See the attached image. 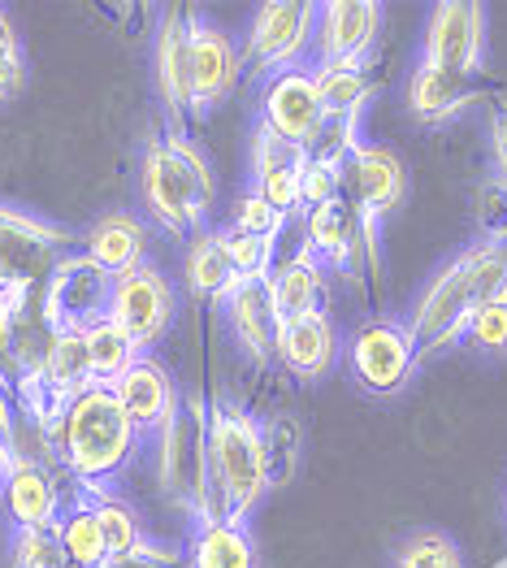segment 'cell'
Segmentation results:
<instances>
[{"instance_id":"obj_1","label":"cell","mask_w":507,"mask_h":568,"mask_svg":"<svg viewBox=\"0 0 507 568\" xmlns=\"http://www.w3.org/2000/svg\"><path fill=\"white\" fill-rule=\"evenodd\" d=\"M495 300H507V247L481 239V243L464 247L460 256H452L413 304L408 331H413L420 356L464 343L473 313Z\"/></svg>"},{"instance_id":"obj_2","label":"cell","mask_w":507,"mask_h":568,"mask_svg":"<svg viewBox=\"0 0 507 568\" xmlns=\"http://www.w3.org/2000/svg\"><path fill=\"white\" fill-rule=\"evenodd\" d=\"M135 447L139 429L122 413L118 395L100 382L79 390L52 426V452H57L65 477L79 481V490H100L109 477L122 474L126 460L135 456Z\"/></svg>"},{"instance_id":"obj_3","label":"cell","mask_w":507,"mask_h":568,"mask_svg":"<svg viewBox=\"0 0 507 568\" xmlns=\"http://www.w3.org/2000/svg\"><path fill=\"white\" fill-rule=\"evenodd\" d=\"M213 170L195 143L170 131L143 148L139 161V200L148 217L170 239H191L204 231V217L213 209Z\"/></svg>"},{"instance_id":"obj_4","label":"cell","mask_w":507,"mask_h":568,"mask_svg":"<svg viewBox=\"0 0 507 568\" xmlns=\"http://www.w3.org/2000/svg\"><path fill=\"white\" fill-rule=\"evenodd\" d=\"M209 477H213L222 517L243 525L265 499V490L274 486L270 438L261 422L231 399H217L209 408Z\"/></svg>"},{"instance_id":"obj_5","label":"cell","mask_w":507,"mask_h":568,"mask_svg":"<svg viewBox=\"0 0 507 568\" xmlns=\"http://www.w3.org/2000/svg\"><path fill=\"white\" fill-rule=\"evenodd\" d=\"M156 477L161 490L200 525L222 521L213 477H209V408L200 399H179L174 417L156 429Z\"/></svg>"},{"instance_id":"obj_6","label":"cell","mask_w":507,"mask_h":568,"mask_svg":"<svg viewBox=\"0 0 507 568\" xmlns=\"http://www.w3.org/2000/svg\"><path fill=\"white\" fill-rule=\"evenodd\" d=\"M343 361H347V374L352 382L365 390V395H399L408 378H413L416 361H420V347H416L408 322H395V317H369L361 322L347 347H343Z\"/></svg>"},{"instance_id":"obj_7","label":"cell","mask_w":507,"mask_h":568,"mask_svg":"<svg viewBox=\"0 0 507 568\" xmlns=\"http://www.w3.org/2000/svg\"><path fill=\"white\" fill-rule=\"evenodd\" d=\"M313 22H317V4L313 0H274V4H261L256 18H252L247 44L239 48L243 74L274 79L282 70L300 65L308 44H313Z\"/></svg>"},{"instance_id":"obj_8","label":"cell","mask_w":507,"mask_h":568,"mask_svg":"<svg viewBox=\"0 0 507 568\" xmlns=\"http://www.w3.org/2000/svg\"><path fill=\"white\" fill-rule=\"evenodd\" d=\"M65 256H70L65 231L0 204V295L44 286Z\"/></svg>"},{"instance_id":"obj_9","label":"cell","mask_w":507,"mask_h":568,"mask_svg":"<svg viewBox=\"0 0 507 568\" xmlns=\"http://www.w3.org/2000/svg\"><path fill=\"white\" fill-rule=\"evenodd\" d=\"M174 313H179V291L156 265H139L131 274L113 278L109 322L131 334L139 352L161 343V334L174 326Z\"/></svg>"},{"instance_id":"obj_10","label":"cell","mask_w":507,"mask_h":568,"mask_svg":"<svg viewBox=\"0 0 507 568\" xmlns=\"http://www.w3.org/2000/svg\"><path fill=\"white\" fill-rule=\"evenodd\" d=\"M109 295H113V278L83 252H70L44 283V313L52 331L83 334L100 317H109Z\"/></svg>"},{"instance_id":"obj_11","label":"cell","mask_w":507,"mask_h":568,"mask_svg":"<svg viewBox=\"0 0 507 568\" xmlns=\"http://www.w3.org/2000/svg\"><path fill=\"white\" fill-rule=\"evenodd\" d=\"M261 126L274 131L277 140L295 143V148H313L325 126L322 92H317V74L313 65H291L274 79H265L261 88Z\"/></svg>"},{"instance_id":"obj_12","label":"cell","mask_w":507,"mask_h":568,"mask_svg":"<svg viewBox=\"0 0 507 568\" xmlns=\"http://www.w3.org/2000/svg\"><path fill=\"white\" fill-rule=\"evenodd\" d=\"M481 61H486V4H468V0L438 4L429 13V27H425L420 65L477 79Z\"/></svg>"},{"instance_id":"obj_13","label":"cell","mask_w":507,"mask_h":568,"mask_svg":"<svg viewBox=\"0 0 507 568\" xmlns=\"http://www.w3.org/2000/svg\"><path fill=\"white\" fill-rule=\"evenodd\" d=\"M373 226L347 195H338V200H329V204H317V209H308L304 213V252H313L317 261H322V270H356V265H365L373 261L377 265V256H373Z\"/></svg>"},{"instance_id":"obj_14","label":"cell","mask_w":507,"mask_h":568,"mask_svg":"<svg viewBox=\"0 0 507 568\" xmlns=\"http://www.w3.org/2000/svg\"><path fill=\"white\" fill-rule=\"evenodd\" d=\"M382 31L377 0H329L317 4L313 22V61L308 65H365Z\"/></svg>"},{"instance_id":"obj_15","label":"cell","mask_w":507,"mask_h":568,"mask_svg":"<svg viewBox=\"0 0 507 568\" xmlns=\"http://www.w3.org/2000/svg\"><path fill=\"white\" fill-rule=\"evenodd\" d=\"M343 195L369 217V222H382L391 217L404 195H408V165L395 148L386 143H361L352 152V161L343 165Z\"/></svg>"},{"instance_id":"obj_16","label":"cell","mask_w":507,"mask_h":568,"mask_svg":"<svg viewBox=\"0 0 507 568\" xmlns=\"http://www.w3.org/2000/svg\"><path fill=\"white\" fill-rule=\"evenodd\" d=\"M195 18H200L195 9L170 4L156 27V92H161V104L179 135H183V122L191 118V27H195Z\"/></svg>"},{"instance_id":"obj_17","label":"cell","mask_w":507,"mask_h":568,"mask_svg":"<svg viewBox=\"0 0 507 568\" xmlns=\"http://www.w3.org/2000/svg\"><path fill=\"white\" fill-rule=\"evenodd\" d=\"M239 79H243V61H239L234 40L222 27L195 18V27H191V113L222 104L239 88Z\"/></svg>"},{"instance_id":"obj_18","label":"cell","mask_w":507,"mask_h":568,"mask_svg":"<svg viewBox=\"0 0 507 568\" xmlns=\"http://www.w3.org/2000/svg\"><path fill=\"white\" fill-rule=\"evenodd\" d=\"M61 465H40V460H13V469L4 477V508L18 529H57L65 513V490L57 481ZM65 474V469H61Z\"/></svg>"},{"instance_id":"obj_19","label":"cell","mask_w":507,"mask_h":568,"mask_svg":"<svg viewBox=\"0 0 507 568\" xmlns=\"http://www.w3.org/2000/svg\"><path fill=\"white\" fill-rule=\"evenodd\" d=\"M274 356L286 365V374L313 382L338 361V331L334 322L317 313H300V317H277Z\"/></svg>"},{"instance_id":"obj_20","label":"cell","mask_w":507,"mask_h":568,"mask_svg":"<svg viewBox=\"0 0 507 568\" xmlns=\"http://www.w3.org/2000/svg\"><path fill=\"white\" fill-rule=\"evenodd\" d=\"M122 404V413L131 417V426L139 434H156L174 417L179 408V390H174V378L165 374V365H156L152 356H139L135 365L122 374V378L109 386Z\"/></svg>"},{"instance_id":"obj_21","label":"cell","mask_w":507,"mask_h":568,"mask_svg":"<svg viewBox=\"0 0 507 568\" xmlns=\"http://www.w3.org/2000/svg\"><path fill=\"white\" fill-rule=\"evenodd\" d=\"M304 161H308L304 148L277 140L274 131L256 126V135H252V191L265 195L286 217L300 213V170H304Z\"/></svg>"},{"instance_id":"obj_22","label":"cell","mask_w":507,"mask_h":568,"mask_svg":"<svg viewBox=\"0 0 507 568\" xmlns=\"http://www.w3.org/2000/svg\"><path fill=\"white\" fill-rule=\"evenodd\" d=\"M226 308V322H231V334L239 338V347L252 356V361H274V338H277V308L274 295H270V283H239L222 295Z\"/></svg>"},{"instance_id":"obj_23","label":"cell","mask_w":507,"mask_h":568,"mask_svg":"<svg viewBox=\"0 0 507 568\" xmlns=\"http://www.w3.org/2000/svg\"><path fill=\"white\" fill-rule=\"evenodd\" d=\"M481 83L477 79H464V74H447V70H434V65H416L408 74V113L425 126H438V122H452L456 113H464L468 104L481 100Z\"/></svg>"},{"instance_id":"obj_24","label":"cell","mask_w":507,"mask_h":568,"mask_svg":"<svg viewBox=\"0 0 507 568\" xmlns=\"http://www.w3.org/2000/svg\"><path fill=\"white\" fill-rule=\"evenodd\" d=\"M83 256L100 265L109 278H122L139 265H148V226L135 213H104L83 235Z\"/></svg>"},{"instance_id":"obj_25","label":"cell","mask_w":507,"mask_h":568,"mask_svg":"<svg viewBox=\"0 0 507 568\" xmlns=\"http://www.w3.org/2000/svg\"><path fill=\"white\" fill-rule=\"evenodd\" d=\"M325 291V270L313 252H286L270 270V295H274L277 317H300V313H317Z\"/></svg>"},{"instance_id":"obj_26","label":"cell","mask_w":507,"mask_h":568,"mask_svg":"<svg viewBox=\"0 0 507 568\" xmlns=\"http://www.w3.org/2000/svg\"><path fill=\"white\" fill-rule=\"evenodd\" d=\"M57 542L65 551V565L70 568H104L109 565V542H104V529H100V517H95V504L88 490H79L61 521H57Z\"/></svg>"},{"instance_id":"obj_27","label":"cell","mask_w":507,"mask_h":568,"mask_svg":"<svg viewBox=\"0 0 507 568\" xmlns=\"http://www.w3.org/2000/svg\"><path fill=\"white\" fill-rule=\"evenodd\" d=\"M183 278H186V291H191L195 300L222 304V295L239 283L231 270V256H226V247H222V231H200V235L186 239Z\"/></svg>"},{"instance_id":"obj_28","label":"cell","mask_w":507,"mask_h":568,"mask_svg":"<svg viewBox=\"0 0 507 568\" xmlns=\"http://www.w3.org/2000/svg\"><path fill=\"white\" fill-rule=\"evenodd\" d=\"M256 542L243 521H209L195 529L186 568H256Z\"/></svg>"},{"instance_id":"obj_29","label":"cell","mask_w":507,"mask_h":568,"mask_svg":"<svg viewBox=\"0 0 507 568\" xmlns=\"http://www.w3.org/2000/svg\"><path fill=\"white\" fill-rule=\"evenodd\" d=\"M317 92L329 122H361L373 100V79L365 65H313Z\"/></svg>"},{"instance_id":"obj_30","label":"cell","mask_w":507,"mask_h":568,"mask_svg":"<svg viewBox=\"0 0 507 568\" xmlns=\"http://www.w3.org/2000/svg\"><path fill=\"white\" fill-rule=\"evenodd\" d=\"M83 347H88V365H92V378L100 386H113L143 356L135 347V338L122 326H113L109 317H100L95 326L83 331Z\"/></svg>"},{"instance_id":"obj_31","label":"cell","mask_w":507,"mask_h":568,"mask_svg":"<svg viewBox=\"0 0 507 568\" xmlns=\"http://www.w3.org/2000/svg\"><path fill=\"white\" fill-rule=\"evenodd\" d=\"M95 504V517H100V529H104V542H109V560H122V556H135L148 547L143 538V525H139L135 508H126L122 499L113 495H100V490H88Z\"/></svg>"},{"instance_id":"obj_32","label":"cell","mask_w":507,"mask_h":568,"mask_svg":"<svg viewBox=\"0 0 507 568\" xmlns=\"http://www.w3.org/2000/svg\"><path fill=\"white\" fill-rule=\"evenodd\" d=\"M395 568H464V556L452 534H443V529H416L413 538L399 542Z\"/></svg>"},{"instance_id":"obj_33","label":"cell","mask_w":507,"mask_h":568,"mask_svg":"<svg viewBox=\"0 0 507 568\" xmlns=\"http://www.w3.org/2000/svg\"><path fill=\"white\" fill-rule=\"evenodd\" d=\"M222 247H226V256H231L234 278H243V283H270L277 243L243 235V231H231V226H226V231H222Z\"/></svg>"},{"instance_id":"obj_34","label":"cell","mask_w":507,"mask_h":568,"mask_svg":"<svg viewBox=\"0 0 507 568\" xmlns=\"http://www.w3.org/2000/svg\"><path fill=\"white\" fill-rule=\"evenodd\" d=\"M286 213L274 209L265 195H256V191L247 187L239 200H234V217H231V231H243V235H256V239H270L277 243V235L286 231Z\"/></svg>"},{"instance_id":"obj_35","label":"cell","mask_w":507,"mask_h":568,"mask_svg":"<svg viewBox=\"0 0 507 568\" xmlns=\"http://www.w3.org/2000/svg\"><path fill=\"white\" fill-rule=\"evenodd\" d=\"M464 343L486 352V356H507V300H495V304L477 308L468 331H464Z\"/></svg>"},{"instance_id":"obj_36","label":"cell","mask_w":507,"mask_h":568,"mask_svg":"<svg viewBox=\"0 0 507 568\" xmlns=\"http://www.w3.org/2000/svg\"><path fill=\"white\" fill-rule=\"evenodd\" d=\"M338 195H343V165H329V161L308 156L304 170H300V213H308L317 204H329Z\"/></svg>"},{"instance_id":"obj_37","label":"cell","mask_w":507,"mask_h":568,"mask_svg":"<svg viewBox=\"0 0 507 568\" xmlns=\"http://www.w3.org/2000/svg\"><path fill=\"white\" fill-rule=\"evenodd\" d=\"M13 568H70L61 542H57V529H18Z\"/></svg>"},{"instance_id":"obj_38","label":"cell","mask_w":507,"mask_h":568,"mask_svg":"<svg viewBox=\"0 0 507 568\" xmlns=\"http://www.w3.org/2000/svg\"><path fill=\"white\" fill-rule=\"evenodd\" d=\"M477 226H481V239L507 243V187L495 179L477 195Z\"/></svg>"},{"instance_id":"obj_39","label":"cell","mask_w":507,"mask_h":568,"mask_svg":"<svg viewBox=\"0 0 507 568\" xmlns=\"http://www.w3.org/2000/svg\"><path fill=\"white\" fill-rule=\"evenodd\" d=\"M22 88V52H18V36H13V22L9 13L0 9V100Z\"/></svg>"},{"instance_id":"obj_40","label":"cell","mask_w":507,"mask_h":568,"mask_svg":"<svg viewBox=\"0 0 507 568\" xmlns=\"http://www.w3.org/2000/svg\"><path fill=\"white\" fill-rule=\"evenodd\" d=\"M490 156H495V183L507 187V95L490 109Z\"/></svg>"},{"instance_id":"obj_41","label":"cell","mask_w":507,"mask_h":568,"mask_svg":"<svg viewBox=\"0 0 507 568\" xmlns=\"http://www.w3.org/2000/svg\"><path fill=\"white\" fill-rule=\"evenodd\" d=\"M9 469H13V452H9V443H4V434H0V490H4Z\"/></svg>"},{"instance_id":"obj_42","label":"cell","mask_w":507,"mask_h":568,"mask_svg":"<svg viewBox=\"0 0 507 568\" xmlns=\"http://www.w3.org/2000/svg\"><path fill=\"white\" fill-rule=\"evenodd\" d=\"M504 247H507V243H504Z\"/></svg>"}]
</instances>
